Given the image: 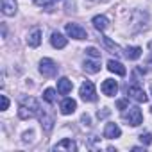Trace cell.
Listing matches in <instances>:
<instances>
[{"label":"cell","instance_id":"27","mask_svg":"<svg viewBox=\"0 0 152 152\" xmlns=\"http://www.w3.org/2000/svg\"><path fill=\"white\" fill-rule=\"evenodd\" d=\"M116 106H118V109H122V111H125V109L129 107V102H127L125 99H122V100H118V102H116Z\"/></svg>","mask_w":152,"mask_h":152},{"label":"cell","instance_id":"25","mask_svg":"<svg viewBox=\"0 0 152 152\" xmlns=\"http://www.w3.org/2000/svg\"><path fill=\"white\" fill-rule=\"evenodd\" d=\"M32 138H34V131H25L23 136H22V141L23 143H32Z\"/></svg>","mask_w":152,"mask_h":152},{"label":"cell","instance_id":"33","mask_svg":"<svg viewBox=\"0 0 152 152\" xmlns=\"http://www.w3.org/2000/svg\"><path fill=\"white\" fill-rule=\"evenodd\" d=\"M150 113H152V107H150Z\"/></svg>","mask_w":152,"mask_h":152},{"label":"cell","instance_id":"23","mask_svg":"<svg viewBox=\"0 0 152 152\" xmlns=\"http://www.w3.org/2000/svg\"><path fill=\"white\" fill-rule=\"evenodd\" d=\"M84 52H86V56H88V57H93V59H100V50H97L95 47H88Z\"/></svg>","mask_w":152,"mask_h":152},{"label":"cell","instance_id":"8","mask_svg":"<svg viewBox=\"0 0 152 152\" xmlns=\"http://www.w3.org/2000/svg\"><path fill=\"white\" fill-rule=\"evenodd\" d=\"M41 36H43L41 29H39V27H34V29L29 32V36H27V45L32 47V48L39 47V43H41Z\"/></svg>","mask_w":152,"mask_h":152},{"label":"cell","instance_id":"30","mask_svg":"<svg viewBox=\"0 0 152 152\" xmlns=\"http://www.w3.org/2000/svg\"><path fill=\"white\" fill-rule=\"evenodd\" d=\"M145 64H147V68H148V70H152V52H150V56L147 57V63H145Z\"/></svg>","mask_w":152,"mask_h":152},{"label":"cell","instance_id":"28","mask_svg":"<svg viewBox=\"0 0 152 152\" xmlns=\"http://www.w3.org/2000/svg\"><path fill=\"white\" fill-rule=\"evenodd\" d=\"M81 122H83V125L90 127V125H91V118H90V115H88V113H84V115H83V118H81Z\"/></svg>","mask_w":152,"mask_h":152},{"label":"cell","instance_id":"26","mask_svg":"<svg viewBox=\"0 0 152 152\" xmlns=\"http://www.w3.org/2000/svg\"><path fill=\"white\" fill-rule=\"evenodd\" d=\"M0 100H2V111H6L7 107H9V99H7V95H0Z\"/></svg>","mask_w":152,"mask_h":152},{"label":"cell","instance_id":"1","mask_svg":"<svg viewBox=\"0 0 152 152\" xmlns=\"http://www.w3.org/2000/svg\"><path fill=\"white\" fill-rule=\"evenodd\" d=\"M39 102L34 99V97H23L20 100V106H18V116L22 120H29L32 116H36L39 113Z\"/></svg>","mask_w":152,"mask_h":152},{"label":"cell","instance_id":"3","mask_svg":"<svg viewBox=\"0 0 152 152\" xmlns=\"http://www.w3.org/2000/svg\"><path fill=\"white\" fill-rule=\"evenodd\" d=\"M64 32H66L68 38H73V39H86V38H88L86 29L81 27L79 23H66Z\"/></svg>","mask_w":152,"mask_h":152},{"label":"cell","instance_id":"4","mask_svg":"<svg viewBox=\"0 0 152 152\" xmlns=\"http://www.w3.org/2000/svg\"><path fill=\"white\" fill-rule=\"evenodd\" d=\"M79 95L84 102H93L97 99V91H95V84L91 81H84L81 84V90H79Z\"/></svg>","mask_w":152,"mask_h":152},{"label":"cell","instance_id":"12","mask_svg":"<svg viewBox=\"0 0 152 152\" xmlns=\"http://www.w3.org/2000/svg\"><path fill=\"white\" fill-rule=\"evenodd\" d=\"M61 113L63 115H72V113H75V109H77V102H75L73 99H70V97H66L63 102H61Z\"/></svg>","mask_w":152,"mask_h":152},{"label":"cell","instance_id":"7","mask_svg":"<svg viewBox=\"0 0 152 152\" xmlns=\"http://www.w3.org/2000/svg\"><path fill=\"white\" fill-rule=\"evenodd\" d=\"M100 90H102V93H104L106 97H115L116 91H118V83H116L115 79H106V81L102 83Z\"/></svg>","mask_w":152,"mask_h":152},{"label":"cell","instance_id":"20","mask_svg":"<svg viewBox=\"0 0 152 152\" xmlns=\"http://www.w3.org/2000/svg\"><path fill=\"white\" fill-rule=\"evenodd\" d=\"M43 99H45L48 104H54V102H56V99H57L56 90H54V88H47V90L43 91Z\"/></svg>","mask_w":152,"mask_h":152},{"label":"cell","instance_id":"13","mask_svg":"<svg viewBox=\"0 0 152 152\" xmlns=\"http://www.w3.org/2000/svg\"><path fill=\"white\" fill-rule=\"evenodd\" d=\"M107 70L113 72V73H116V75H120V77L127 73L125 66H124L120 61H116V59H109V61H107Z\"/></svg>","mask_w":152,"mask_h":152},{"label":"cell","instance_id":"22","mask_svg":"<svg viewBox=\"0 0 152 152\" xmlns=\"http://www.w3.org/2000/svg\"><path fill=\"white\" fill-rule=\"evenodd\" d=\"M102 41H104V45H106V47H107L109 50H113V52H116V54H118V52L122 50V48H120V47H118L116 43H113V41H111V39H109L107 36H104V38H102Z\"/></svg>","mask_w":152,"mask_h":152},{"label":"cell","instance_id":"34","mask_svg":"<svg viewBox=\"0 0 152 152\" xmlns=\"http://www.w3.org/2000/svg\"><path fill=\"white\" fill-rule=\"evenodd\" d=\"M54 2H56V0H54Z\"/></svg>","mask_w":152,"mask_h":152},{"label":"cell","instance_id":"15","mask_svg":"<svg viewBox=\"0 0 152 152\" xmlns=\"http://www.w3.org/2000/svg\"><path fill=\"white\" fill-rule=\"evenodd\" d=\"M72 88H73V83H72L68 77H61V79L57 81V91H59L61 95H68V93L72 91Z\"/></svg>","mask_w":152,"mask_h":152},{"label":"cell","instance_id":"21","mask_svg":"<svg viewBox=\"0 0 152 152\" xmlns=\"http://www.w3.org/2000/svg\"><path fill=\"white\" fill-rule=\"evenodd\" d=\"M34 2H36V6L43 7L45 11H52V7H54V0H34Z\"/></svg>","mask_w":152,"mask_h":152},{"label":"cell","instance_id":"31","mask_svg":"<svg viewBox=\"0 0 152 152\" xmlns=\"http://www.w3.org/2000/svg\"><path fill=\"white\" fill-rule=\"evenodd\" d=\"M132 150H134V152H138V150H145V147H132Z\"/></svg>","mask_w":152,"mask_h":152},{"label":"cell","instance_id":"5","mask_svg":"<svg viewBox=\"0 0 152 152\" xmlns=\"http://www.w3.org/2000/svg\"><path fill=\"white\" fill-rule=\"evenodd\" d=\"M125 120L129 122V125H132V127H138L141 122H143V115H141V109L138 107V106H131V107H127V111H125Z\"/></svg>","mask_w":152,"mask_h":152},{"label":"cell","instance_id":"19","mask_svg":"<svg viewBox=\"0 0 152 152\" xmlns=\"http://www.w3.org/2000/svg\"><path fill=\"white\" fill-rule=\"evenodd\" d=\"M41 127H43V131H45V132H50V131H52V127H54V116H52V115L43 113V115H41Z\"/></svg>","mask_w":152,"mask_h":152},{"label":"cell","instance_id":"10","mask_svg":"<svg viewBox=\"0 0 152 152\" xmlns=\"http://www.w3.org/2000/svg\"><path fill=\"white\" fill-rule=\"evenodd\" d=\"M0 6H2V13L6 16H15L16 15V9H18L16 0H2Z\"/></svg>","mask_w":152,"mask_h":152},{"label":"cell","instance_id":"11","mask_svg":"<svg viewBox=\"0 0 152 152\" xmlns=\"http://www.w3.org/2000/svg\"><path fill=\"white\" fill-rule=\"evenodd\" d=\"M54 150H68V152H75V150H77V143H75L73 140L64 138V140H61L59 143L54 145Z\"/></svg>","mask_w":152,"mask_h":152},{"label":"cell","instance_id":"17","mask_svg":"<svg viewBox=\"0 0 152 152\" xmlns=\"http://www.w3.org/2000/svg\"><path fill=\"white\" fill-rule=\"evenodd\" d=\"M84 72H88V73H97V72H100V59H93V57H90V59H86L84 61Z\"/></svg>","mask_w":152,"mask_h":152},{"label":"cell","instance_id":"9","mask_svg":"<svg viewBox=\"0 0 152 152\" xmlns=\"http://www.w3.org/2000/svg\"><path fill=\"white\" fill-rule=\"evenodd\" d=\"M120 134H122V129L118 127V124H113V122L106 124V127H104V138L115 140V138H120Z\"/></svg>","mask_w":152,"mask_h":152},{"label":"cell","instance_id":"24","mask_svg":"<svg viewBox=\"0 0 152 152\" xmlns=\"http://www.w3.org/2000/svg\"><path fill=\"white\" fill-rule=\"evenodd\" d=\"M140 141L147 147V145H150L152 143V134L150 132H145V134H140Z\"/></svg>","mask_w":152,"mask_h":152},{"label":"cell","instance_id":"14","mask_svg":"<svg viewBox=\"0 0 152 152\" xmlns=\"http://www.w3.org/2000/svg\"><path fill=\"white\" fill-rule=\"evenodd\" d=\"M91 23H93V27H95L97 31L104 32V31L107 29V25H109V20H107V16H104V15H97V16H93Z\"/></svg>","mask_w":152,"mask_h":152},{"label":"cell","instance_id":"2","mask_svg":"<svg viewBox=\"0 0 152 152\" xmlns=\"http://www.w3.org/2000/svg\"><path fill=\"white\" fill-rule=\"evenodd\" d=\"M57 72H59V66H57V63L54 59L43 57L39 61V73L43 75V77H56Z\"/></svg>","mask_w":152,"mask_h":152},{"label":"cell","instance_id":"6","mask_svg":"<svg viewBox=\"0 0 152 152\" xmlns=\"http://www.w3.org/2000/svg\"><path fill=\"white\" fill-rule=\"evenodd\" d=\"M127 95H129V99H132V100H136V102H147L148 100V95L145 93V90L143 88H140V86H129L127 88Z\"/></svg>","mask_w":152,"mask_h":152},{"label":"cell","instance_id":"16","mask_svg":"<svg viewBox=\"0 0 152 152\" xmlns=\"http://www.w3.org/2000/svg\"><path fill=\"white\" fill-rule=\"evenodd\" d=\"M50 43H52L54 48H64L66 43H68V39H66L61 32H52V36H50Z\"/></svg>","mask_w":152,"mask_h":152},{"label":"cell","instance_id":"18","mask_svg":"<svg viewBox=\"0 0 152 152\" xmlns=\"http://www.w3.org/2000/svg\"><path fill=\"white\" fill-rule=\"evenodd\" d=\"M124 56H125L129 61H136V59H140V56H141V48H140V47H127V48L124 50Z\"/></svg>","mask_w":152,"mask_h":152},{"label":"cell","instance_id":"32","mask_svg":"<svg viewBox=\"0 0 152 152\" xmlns=\"http://www.w3.org/2000/svg\"><path fill=\"white\" fill-rule=\"evenodd\" d=\"M150 93H152V86H150Z\"/></svg>","mask_w":152,"mask_h":152},{"label":"cell","instance_id":"29","mask_svg":"<svg viewBox=\"0 0 152 152\" xmlns=\"http://www.w3.org/2000/svg\"><path fill=\"white\" fill-rule=\"evenodd\" d=\"M109 113H111V111H109L107 107H104L102 111H99V113H97V116H99V118H106V116H109Z\"/></svg>","mask_w":152,"mask_h":152}]
</instances>
